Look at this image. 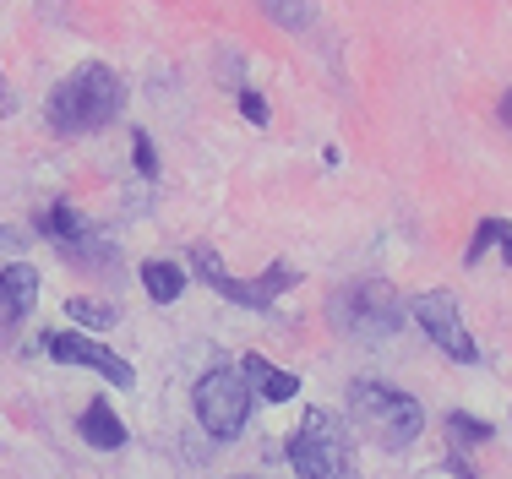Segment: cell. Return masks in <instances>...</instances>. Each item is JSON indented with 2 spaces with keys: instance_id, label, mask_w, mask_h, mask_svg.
Returning <instances> with one entry per match:
<instances>
[{
  "instance_id": "6da1fadb",
  "label": "cell",
  "mask_w": 512,
  "mask_h": 479,
  "mask_svg": "<svg viewBox=\"0 0 512 479\" xmlns=\"http://www.w3.org/2000/svg\"><path fill=\"white\" fill-rule=\"evenodd\" d=\"M126 109V82L115 77L109 66H77L66 82L50 93V104H44V115H50L55 131H66V137H82V131H99L109 120Z\"/></svg>"
},
{
  "instance_id": "7a4b0ae2",
  "label": "cell",
  "mask_w": 512,
  "mask_h": 479,
  "mask_svg": "<svg viewBox=\"0 0 512 479\" xmlns=\"http://www.w3.org/2000/svg\"><path fill=\"white\" fill-rule=\"evenodd\" d=\"M333 327L344 338H360V343H382L393 333H404V300L387 278H365V284H349L333 294Z\"/></svg>"
},
{
  "instance_id": "3957f363",
  "label": "cell",
  "mask_w": 512,
  "mask_h": 479,
  "mask_svg": "<svg viewBox=\"0 0 512 479\" xmlns=\"http://www.w3.org/2000/svg\"><path fill=\"white\" fill-rule=\"evenodd\" d=\"M284 458L300 479H338L355 463V436H349V425L338 420L333 409H311L306 420H300V431L289 436Z\"/></svg>"
},
{
  "instance_id": "277c9868",
  "label": "cell",
  "mask_w": 512,
  "mask_h": 479,
  "mask_svg": "<svg viewBox=\"0 0 512 479\" xmlns=\"http://www.w3.org/2000/svg\"><path fill=\"white\" fill-rule=\"evenodd\" d=\"M349 414L393 452H404L409 441L425 431V409L409 398V392H398L387 382H355L349 387Z\"/></svg>"
},
{
  "instance_id": "5b68a950",
  "label": "cell",
  "mask_w": 512,
  "mask_h": 479,
  "mask_svg": "<svg viewBox=\"0 0 512 479\" xmlns=\"http://www.w3.org/2000/svg\"><path fill=\"white\" fill-rule=\"evenodd\" d=\"M251 382H246V371L240 365H213V371L197 382V392H191V403H197V420H202V431L213 436V441H235L240 431H246V420H251Z\"/></svg>"
},
{
  "instance_id": "8992f818",
  "label": "cell",
  "mask_w": 512,
  "mask_h": 479,
  "mask_svg": "<svg viewBox=\"0 0 512 479\" xmlns=\"http://www.w3.org/2000/svg\"><path fill=\"white\" fill-rule=\"evenodd\" d=\"M191 262H197V273L218 294H224L229 305H246V311H273L278 294H289V289L300 284L295 267H267V273H256V278H235V273H224V262H218L213 245H197V251H191Z\"/></svg>"
},
{
  "instance_id": "52a82bcc",
  "label": "cell",
  "mask_w": 512,
  "mask_h": 479,
  "mask_svg": "<svg viewBox=\"0 0 512 479\" xmlns=\"http://www.w3.org/2000/svg\"><path fill=\"white\" fill-rule=\"evenodd\" d=\"M409 311H414V322L425 327V338H431L436 349L447 354V360H458V365H474V360H480V349H474L469 327H463L458 300H453L447 289H425L420 300L409 305Z\"/></svg>"
},
{
  "instance_id": "ba28073f",
  "label": "cell",
  "mask_w": 512,
  "mask_h": 479,
  "mask_svg": "<svg viewBox=\"0 0 512 479\" xmlns=\"http://www.w3.org/2000/svg\"><path fill=\"white\" fill-rule=\"evenodd\" d=\"M44 354H50L55 365H82V371H99L104 382H115V387L137 382V371H131L120 354H109L99 338H88V333H50V338H44Z\"/></svg>"
},
{
  "instance_id": "9c48e42d",
  "label": "cell",
  "mask_w": 512,
  "mask_h": 479,
  "mask_svg": "<svg viewBox=\"0 0 512 479\" xmlns=\"http://www.w3.org/2000/svg\"><path fill=\"white\" fill-rule=\"evenodd\" d=\"M33 305H39V273H33V262H11L0 273V338L17 333Z\"/></svg>"
},
{
  "instance_id": "30bf717a",
  "label": "cell",
  "mask_w": 512,
  "mask_h": 479,
  "mask_svg": "<svg viewBox=\"0 0 512 479\" xmlns=\"http://www.w3.org/2000/svg\"><path fill=\"white\" fill-rule=\"evenodd\" d=\"M240 371H246V382H251L256 398H267V403H289V398L300 392V376H295V371H278V365H267L262 354H246V360H240Z\"/></svg>"
},
{
  "instance_id": "8fae6325",
  "label": "cell",
  "mask_w": 512,
  "mask_h": 479,
  "mask_svg": "<svg viewBox=\"0 0 512 479\" xmlns=\"http://www.w3.org/2000/svg\"><path fill=\"white\" fill-rule=\"evenodd\" d=\"M77 431H82V441H88V447H99V452H120V447H126V425H120V414L109 409L104 398L82 409Z\"/></svg>"
},
{
  "instance_id": "7c38bea8",
  "label": "cell",
  "mask_w": 512,
  "mask_h": 479,
  "mask_svg": "<svg viewBox=\"0 0 512 479\" xmlns=\"http://www.w3.org/2000/svg\"><path fill=\"white\" fill-rule=\"evenodd\" d=\"M142 289H148L153 305H175L180 289H186V267L180 262H142Z\"/></svg>"
},
{
  "instance_id": "4fadbf2b",
  "label": "cell",
  "mask_w": 512,
  "mask_h": 479,
  "mask_svg": "<svg viewBox=\"0 0 512 479\" xmlns=\"http://www.w3.org/2000/svg\"><path fill=\"white\" fill-rule=\"evenodd\" d=\"M262 11L278 22V28H289V33H306L316 22V0H262Z\"/></svg>"
},
{
  "instance_id": "5bb4252c",
  "label": "cell",
  "mask_w": 512,
  "mask_h": 479,
  "mask_svg": "<svg viewBox=\"0 0 512 479\" xmlns=\"http://www.w3.org/2000/svg\"><path fill=\"white\" fill-rule=\"evenodd\" d=\"M39 229H44V235H50V240L60 245V251H66V245H77L82 235H88V224H82V218L71 213V207H50V213L39 218Z\"/></svg>"
},
{
  "instance_id": "9a60e30c",
  "label": "cell",
  "mask_w": 512,
  "mask_h": 479,
  "mask_svg": "<svg viewBox=\"0 0 512 479\" xmlns=\"http://www.w3.org/2000/svg\"><path fill=\"white\" fill-rule=\"evenodd\" d=\"M507 229H512L507 218H480V224H474V240H469V251H463V267H480V262H485V251L507 240Z\"/></svg>"
},
{
  "instance_id": "2e32d148",
  "label": "cell",
  "mask_w": 512,
  "mask_h": 479,
  "mask_svg": "<svg viewBox=\"0 0 512 479\" xmlns=\"http://www.w3.org/2000/svg\"><path fill=\"white\" fill-rule=\"evenodd\" d=\"M447 436L458 441V447H485V441H491L496 431L485 420H474V414H463V409H453L447 414Z\"/></svg>"
},
{
  "instance_id": "e0dca14e",
  "label": "cell",
  "mask_w": 512,
  "mask_h": 479,
  "mask_svg": "<svg viewBox=\"0 0 512 479\" xmlns=\"http://www.w3.org/2000/svg\"><path fill=\"white\" fill-rule=\"evenodd\" d=\"M66 311H71V322H82V327H99V333H104V327H115V322H120V311H115V305H99V300H71Z\"/></svg>"
},
{
  "instance_id": "ac0fdd59",
  "label": "cell",
  "mask_w": 512,
  "mask_h": 479,
  "mask_svg": "<svg viewBox=\"0 0 512 479\" xmlns=\"http://www.w3.org/2000/svg\"><path fill=\"white\" fill-rule=\"evenodd\" d=\"M131 158H137V175H158V147H153V137L148 131H137V137H131Z\"/></svg>"
},
{
  "instance_id": "d6986e66",
  "label": "cell",
  "mask_w": 512,
  "mask_h": 479,
  "mask_svg": "<svg viewBox=\"0 0 512 479\" xmlns=\"http://www.w3.org/2000/svg\"><path fill=\"white\" fill-rule=\"evenodd\" d=\"M240 115H246L251 126H267V98L256 88H246V93H240Z\"/></svg>"
},
{
  "instance_id": "ffe728a7",
  "label": "cell",
  "mask_w": 512,
  "mask_h": 479,
  "mask_svg": "<svg viewBox=\"0 0 512 479\" xmlns=\"http://www.w3.org/2000/svg\"><path fill=\"white\" fill-rule=\"evenodd\" d=\"M11 109H17V93H11L6 77H0V115H11Z\"/></svg>"
},
{
  "instance_id": "44dd1931",
  "label": "cell",
  "mask_w": 512,
  "mask_h": 479,
  "mask_svg": "<svg viewBox=\"0 0 512 479\" xmlns=\"http://www.w3.org/2000/svg\"><path fill=\"white\" fill-rule=\"evenodd\" d=\"M0 245H11V251H17V245H22V235H17V229H0Z\"/></svg>"
},
{
  "instance_id": "7402d4cb",
  "label": "cell",
  "mask_w": 512,
  "mask_h": 479,
  "mask_svg": "<svg viewBox=\"0 0 512 479\" xmlns=\"http://www.w3.org/2000/svg\"><path fill=\"white\" fill-rule=\"evenodd\" d=\"M502 120H507V126H512V88L502 93Z\"/></svg>"
},
{
  "instance_id": "603a6c76",
  "label": "cell",
  "mask_w": 512,
  "mask_h": 479,
  "mask_svg": "<svg viewBox=\"0 0 512 479\" xmlns=\"http://www.w3.org/2000/svg\"><path fill=\"white\" fill-rule=\"evenodd\" d=\"M502 262L512 267V229H507V240H502Z\"/></svg>"
}]
</instances>
